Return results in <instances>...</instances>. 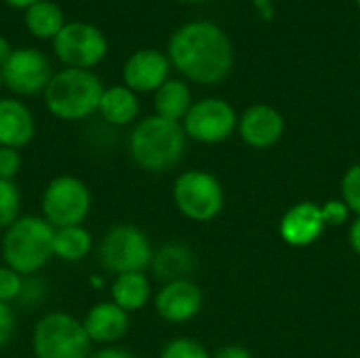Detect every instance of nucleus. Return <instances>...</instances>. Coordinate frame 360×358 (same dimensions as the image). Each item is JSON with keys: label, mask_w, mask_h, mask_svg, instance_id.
Listing matches in <instances>:
<instances>
[{"label": "nucleus", "mask_w": 360, "mask_h": 358, "mask_svg": "<svg viewBox=\"0 0 360 358\" xmlns=\"http://www.w3.org/2000/svg\"><path fill=\"white\" fill-rule=\"evenodd\" d=\"M169 61L179 74L198 84H217L234 65L232 42L211 21H190L169 40Z\"/></svg>", "instance_id": "1"}, {"label": "nucleus", "mask_w": 360, "mask_h": 358, "mask_svg": "<svg viewBox=\"0 0 360 358\" xmlns=\"http://www.w3.org/2000/svg\"><path fill=\"white\" fill-rule=\"evenodd\" d=\"M188 135L184 124L162 116H146L129 135V154L133 162L148 173H167L175 169L186 154Z\"/></svg>", "instance_id": "2"}, {"label": "nucleus", "mask_w": 360, "mask_h": 358, "mask_svg": "<svg viewBox=\"0 0 360 358\" xmlns=\"http://www.w3.org/2000/svg\"><path fill=\"white\" fill-rule=\"evenodd\" d=\"M53 238L55 228L42 215H21L4 230L2 260L21 276H34L53 260Z\"/></svg>", "instance_id": "3"}, {"label": "nucleus", "mask_w": 360, "mask_h": 358, "mask_svg": "<svg viewBox=\"0 0 360 358\" xmlns=\"http://www.w3.org/2000/svg\"><path fill=\"white\" fill-rule=\"evenodd\" d=\"M103 84L97 74L91 70L63 68L53 74L49 87L44 89V106L46 110L68 122L84 120L99 110V101L103 95Z\"/></svg>", "instance_id": "4"}, {"label": "nucleus", "mask_w": 360, "mask_h": 358, "mask_svg": "<svg viewBox=\"0 0 360 358\" xmlns=\"http://www.w3.org/2000/svg\"><path fill=\"white\" fill-rule=\"evenodd\" d=\"M91 346L82 321L61 310L44 314L32 331L36 358H89Z\"/></svg>", "instance_id": "5"}, {"label": "nucleus", "mask_w": 360, "mask_h": 358, "mask_svg": "<svg viewBox=\"0 0 360 358\" xmlns=\"http://www.w3.org/2000/svg\"><path fill=\"white\" fill-rule=\"evenodd\" d=\"M97 257L105 272L118 276L127 272H143L146 268H150L154 249L141 228L118 224L101 236Z\"/></svg>", "instance_id": "6"}, {"label": "nucleus", "mask_w": 360, "mask_h": 358, "mask_svg": "<svg viewBox=\"0 0 360 358\" xmlns=\"http://www.w3.org/2000/svg\"><path fill=\"white\" fill-rule=\"evenodd\" d=\"M93 207L89 186L76 175L53 177L42 192V217L57 230L68 226H82Z\"/></svg>", "instance_id": "7"}, {"label": "nucleus", "mask_w": 360, "mask_h": 358, "mask_svg": "<svg viewBox=\"0 0 360 358\" xmlns=\"http://www.w3.org/2000/svg\"><path fill=\"white\" fill-rule=\"evenodd\" d=\"M173 200L179 213L192 222H211L224 209V188L207 171H186L173 184Z\"/></svg>", "instance_id": "8"}, {"label": "nucleus", "mask_w": 360, "mask_h": 358, "mask_svg": "<svg viewBox=\"0 0 360 358\" xmlns=\"http://www.w3.org/2000/svg\"><path fill=\"white\" fill-rule=\"evenodd\" d=\"M53 51L65 68L91 70L108 55V38L89 21H70L55 36Z\"/></svg>", "instance_id": "9"}, {"label": "nucleus", "mask_w": 360, "mask_h": 358, "mask_svg": "<svg viewBox=\"0 0 360 358\" xmlns=\"http://www.w3.org/2000/svg\"><path fill=\"white\" fill-rule=\"evenodd\" d=\"M2 84L21 97L44 93L53 78L49 57L38 49H13L6 63L0 68Z\"/></svg>", "instance_id": "10"}, {"label": "nucleus", "mask_w": 360, "mask_h": 358, "mask_svg": "<svg viewBox=\"0 0 360 358\" xmlns=\"http://www.w3.org/2000/svg\"><path fill=\"white\" fill-rule=\"evenodd\" d=\"M238 124L234 108L217 97H207L192 103L184 118V131L188 137L200 143L226 141Z\"/></svg>", "instance_id": "11"}, {"label": "nucleus", "mask_w": 360, "mask_h": 358, "mask_svg": "<svg viewBox=\"0 0 360 358\" xmlns=\"http://www.w3.org/2000/svg\"><path fill=\"white\" fill-rule=\"evenodd\" d=\"M169 55L156 49H141L124 61L122 78L133 93H156L169 80Z\"/></svg>", "instance_id": "12"}, {"label": "nucleus", "mask_w": 360, "mask_h": 358, "mask_svg": "<svg viewBox=\"0 0 360 358\" xmlns=\"http://www.w3.org/2000/svg\"><path fill=\"white\" fill-rule=\"evenodd\" d=\"M154 308L158 317L167 323H173V325L188 323L202 308V291L192 281L167 283L154 298Z\"/></svg>", "instance_id": "13"}, {"label": "nucleus", "mask_w": 360, "mask_h": 358, "mask_svg": "<svg viewBox=\"0 0 360 358\" xmlns=\"http://www.w3.org/2000/svg\"><path fill=\"white\" fill-rule=\"evenodd\" d=\"M82 327L91 344H99L101 348L116 346L129 331V312H124L112 300L99 302L89 308L82 319Z\"/></svg>", "instance_id": "14"}, {"label": "nucleus", "mask_w": 360, "mask_h": 358, "mask_svg": "<svg viewBox=\"0 0 360 358\" xmlns=\"http://www.w3.org/2000/svg\"><path fill=\"white\" fill-rule=\"evenodd\" d=\"M283 131H285L283 114L266 103L251 106L238 120V133L243 141L259 150L274 146L283 137Z\"/></svg>", "instance_id": "15"}, {"label": "nucleus", "mask_w": 360, "mask_h": 358, "mask_svg": "<svg viewBox=\"0 0 360 358\" xmlns=\"http://www.w3.org/2000/svg\"><path fill=\"white\" fill-rule=\"evenodd\" d=\"M325 228V213L316 203H300L291 207L281 219V236L291 247L312 245L321 238Z\"/></svg>", "instance_id": "16"}, {"label": "nucleus", "mask_w": 360, "mask_h": 358, "mask_svg": "<svg viewBox=\"0 0 360 358\" xmlns=\"http://www.w3.org/2000/svg\"><path fill=\"white\" fill-rule=\"evenodd\" d=\"M34 135L36 120L32 110L15 97H0V146L21 150L32 143Z\"/></svg>", "instance_id": "17"}, {"label": "nucleus", "mask_w": 360, "mask_h": 358, "mask_svg": "<svg viewBox=\"0 0 360 358\" xmlns=\"http://www.w3.org/2000/svg\"><path fill=\"white\" fill-rule=\"evenodd\" d=\"M196 255L190 247L181 245V243H169L165 247H160L158 251H154L152 257V272L158 281L167 283H175V281H190V276L196 272Z\"/></svg>", "instance_id": "18"}, {"label": "nucleus", "mask_w": 360, "mask_h": 358, "mask_svg": "<svg viewBox=\"0 0 360 358\" xmlns=\"http://www.w3.org/2000/svg\"><path fill=\"white\" fill-rule=\"evenodd\" d=\"M99 116L112 124V127H127L139 116V99L137 93H133L124 84L108 87L103 89L101 101H99Z\"/></svg>", "instance_id": "19"}, {"label": "nucleus", "mask_w": 360, "mask_h": 358, "mask_svg": "<svg viewBox=\"0 0 360 358\" xmlns=\"http://www.w3.org/2000/svg\"><path fill=\"white\" fill-rule=\"evenodd\" d=\"M110 298L116 306H120L124 312L131 314L148 306L152 298V287L143 272H127L114 276V283L110 287Z\"/></svg>", "instance_id": "20"}, {"label": "nucleus", "mask_w": 360, "mask_h": 358, "mask_svg": "<svg viewBox=\"0 0 360 358\" xmlns=\"http://www.w3.org/2000/svg\"><path fill=\"white\" fill-rule=\"evenodd\" d=\"M23 23H25L27 32L34 38H40V40L51 38V40H55V36L65 25V17H63V11H61V6L57 2L40 0V2L32 4L30 8H25Z\"/></svg>", "instance_id": "21"}, {"label": "nucleus", "mask_w": 360, "mask_h": 358, "mask_svg": "<svg viewBox=\"0 0 360 358\" xmlns=\"http://www.w3.org/2000/svg\"><path fill=\"white\" fill-rule=\"evenodd\" d=\"M192 108V93L186 82L181 80H167L156 93H154V110L156 116H162L167 120H184L186 114Z\"/></svg>", "instance_id": "22"}, {"label": "nucleus", "mask_w": 360, "mask_h": 358, "mask_svg": "<svg viewBox=\"0 0 360 358\" xmlns=\"http://www.w3.org/2000/svg\"><path fill=\"white\" fill-rule=\"evenodd\" d=\"M93 251V234L84 226L57 228L53 238V257L76 264Z\"/></svg>", "instance_id": "23"}, {"label": "nucleus", "mask_w": 360, "mask_h": 358, "mask_svg": "<svg viewBox=\"0 0 360 358\" xmlns=\"http://www.w3.org/2000/svg\"><path fill=\"white\" fill-rule=\"evenodd\" d=\"M21 217V192L15 181L0 179V230L4 232Z\"/></svg>", "instance_id": "24"}, {"label": "nucleus", "mask_w": 360, "mask_h": 358, "mask_svg": "<svg viewBox=\"0 0 360 358\" xmlns=\"http://www.w3.org/2000/svg\"><path fill=\"white\" fill-rule=\"evenodd\" d=\"M160 358H211L209 352L205 350L202 344H198L196 340H190V338H177V340H171L162 352Z\"/></svg>", "instance_id": "25"}, {"label": "nucleus", "mask_w": 360, "mask_h": 358, "mask_svg": "<svg viewBox=\"0 0 360 358\" xmlns=\"http://www.w3.org/2000/svg\"><path fill=\"white\" fill-rule=\"evenodd\" d=\"M23 276L19 272H15L13 268H8L6 264L0 266V302L11 304L13 300L23 295Z\"/></svg>", "instance_id": "26"}, {"label": "nucleus", "mask_w": 360, "mask_h": 358, "mask_svg": "<svg viewBox=\"0 0 360 358\" xmlns=\"http://www.w3.org/2000/svg\"><path fill=\"white\" fill-rule=\"evenodd\" d=\"M342 196L346 207L360 217V165H354L346 171L342 179Z\"/></svg>", "instance_id": "27"}, {"label": "nucleus", "mask_w": 360, "mask_h": 358, "mask_svg": "<svg viewBox=\"0 0 360 358\" xmlns=\"http://www.w3.org/2000/svg\"><path fill=\"white\" fill-rule=\"evenodd\" d=\"M21 154L19 150H13V148H2L0 146V179H8V181H15V177L19 175L21 171Z\"/></svg>", "instance_id": "28"}, {"label": "nucleus", "mask_w": 360, "mask_h": 358, "mask_svg": "<svg viewBox=\"0 0 360 358\" xmlns=\"http://www.w3.org/2000/svg\"><path fill=\"white\" fill-rule=\"evenodd\" d=\"M13 333H15V312L11 304L0 302V350L8 346V342L13 340Z\"/></svg>", "instance_id": "29"}, {"label": "nucleus", "mask_w": 360, "mask_h": 358, "mask_svg": "<svg viewBox=\"0 0 360 358\" xmlns=\"http://www.w3.org/2000/svg\"><path fill=\"white\" fill-rule=\"evenodd\" d=\"M348 207L344 200H329L325 207H323V213H325V222L327 226H340L348 219Z\"/></svg>", "instance_id": "30"}, {"label": "nucleus", "mask_w": 360, "mask_h": 358, "mask_svg": "<svg viewBox=\"0 0 360 358\" xmlns=\"http://www.w3.org/2000/svg\"><path fill=\"white\" fill-rule=\"evenodd\" d=\"M89 358H141L124 348H118V346H105V348H99L95 352H91Z\"/></svg>", "instance_id": "31"}, {"label": "nucleus", "mask_w": 360, "mask_h": 358, "mask_svg": "<svg viewBox=\"0 0 360 358\" xmlns=\"http://www.w3.org/2000/svg\"><path fill=\"white\" fill-rule=\"evenodd\" d=\"M211 358H253L249 350L240 348V346H226L219 352H215V357Z\"/></svg>", "instance_id": "32"}, {"label": "nucleus", "mask_w": 360, "mask_h": 358, "mask_svg": "<svg viewBox=\"0 0 360 358\" xmlns=\"http://www.w3.org/2000/svg\"><path fill=\"white\" fill-rule=\"evenodd\" d=\"M350 245H352L354 253L360 255V217L352 224V228H350Z\"/></svg>", "instance_id": "33"}, {"label": "nucleus", "mask_w": 360, "mask_h": 358, "mask_svg": "<svg viewBox=\"0 0 360 358\" xmlns=\"http://www.w3.org/2000/svg\"><path fill=\"white\" fill-rule=\"evenodd\" d=\"M11 53H13V46H11V42H8L4 36H0V68L6 63V59L11 57Z\"/></svg>", "instance_id": "34"}, {"label": "nucleus", "mask_w": 360, "mask_h": 358, "mask_svg": "<svg viewBox=\"0 0 360 358\" xmlns=\"http://www.w3.org/2000/svg\"><path fill=\"white\" fill-rule=\"evenodd\" d=\"M8 6H13V8H30L32 4H36V2H40V0H4Z\"/></svg>", "instance_id": "35"}, {"label": "nucleus", "mask_w": 360, "mask_h": 358, "mask_svg": "<svg viewBox=\"0 0 360 358\" xmlns=\"http://www.w3.org/2000/svg\"><path fill=\"white\" fill-rule=\"evenodd\" d=\"M181 2H205V0H181Z\"/></svg>", "instance_id": "36"}, {"label": "nucleus", "mask_w": 360, "mask_h": 358, "mask_svg": "<svg viewBox=\"0 0 360 358\" xmlns=\"http://www.w3.org/2000/svg\"><path fill=\"white\" fill-rule=\"evenodd\" d=\"M0 87H2V74H0Z\"/></svg>", "instance_id": "37"}, {"label": "nucleus", "mask_w": 360, "mask_h": 358, "mask_svg": "<svg viewBox=\"0 0 360 358\" xmlns=\"http://www.w3.org/2000/svg\"><path fill=\"white\" fill-rule=\"evenodd\" d=\"M356 2H359V6H360V0H356Z\"/></svg>", "instance_id": "38"}]
</instances>
